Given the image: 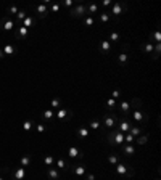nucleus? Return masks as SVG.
<instances>
[{
  "label": "nucleus",
  "instance_id": "58836bf2",
  "mask_svg": "<svg viewBox=\"0 0 161 180\" xmlns=\"http://www.w3.org/2000/svg\"><path fill=\"white\" fill-rule=\"evenodd\" d=\"M26 16H27V12L26 10H20V12L16 13V20L20 21V23H23V20H24Z\"/></svg>",
  "mask_w": 161,
  "mask_h": 180
},
{
  "label": "nucleus",
  "instance_id": "603ef678",
  "mask_svg": "<svg viewBox=\"0 0 161 180\" xmlns=\"http://www.w3.org/2000/svg\"><path fill=\"white\" fill-rule=\"evenodd\" d=\"M3 56H5V55H3V50H0V60H3Z\"/></svg>",
  "mask_w": 161,
  "mask_h": 180
},
{
  "label": "nucleus",
  "instance_id": "f257e3e1",
  "mask_svg": "<svg viewBox=\"0 0 161 180\" xmlns=\"http://www.w3.org/2000/svg\"><path fill=\"white\" fill-rule=\"evenodd\" d=\"M107 140H108V145L111 146H119L124 143V134L119 132L118 129H111L107 132Z\"/></svg>",
  "mask_w": 161,
  "mask_h": 180
},
{
  "label": "nucleus",
  "instance_id": "20e7f679",
  "mask_svg": "<svg viewBox=\"0 0 161 180\" xmlns=\"http://www.w3.org/2000/svg\"><path fill=\"white\" fill-rule=\"evenodd\" d=\"M69 16L71 18H84L87 16V10H86V5L81 3V5H76L73 10L69 12Z\"/></svg>",
  "mask_w": 161,
  "mask_h": 180
},
{
  "label": "nucleus",
  "instance_id": "423d86ee",
  "mask_svg": "<svg viewBox=\"0 0 161 180\" xmlns=\"http://www.w3.org/2000/svg\"><path fill=\"white\" fill-rule=\"evenodd\" d=\"M119 151H121L124 156H134V155H135V146H134V145L122 143V145H119Z\"/></svg>",
  "mask_w": 161,
  "mask_h": 180
},
{
  "label": "nucleus",
  "instance_id": "aec40b11",
  "mask_svg": "<svg viewBox=\"0 0 161 180\" xmlns=\"http://www.w3.org/2000/svg\"><path fill=\"white\" fill-rule=\"evenodd\" d=\"M34 23H36V16H32V15H31V16H26L24 20H23V23H21V24H23V27L29 29V27H32V26H34Z\"/></svg>",
  "mask_w": 161,
  "mask_h": 180
},
{
  "label": "nucleus",
  "instance_id": "a878e982",
  "mask_svg": "<svg viewBox=\"0 0 161 180\" xmlns=\"http://www.w3.org/2000/svg\"><path fill=\"white\" fill-rule=\"evenodd\" d=\"M31 163H32V158H31L29 155H24V156L20 159V164H21V167H24V169H26L27 166H29Z\"/></svg>",
  "mask_w": 161,
  "mask_h": 180
},
{
  "label": "nucleus",
  "instance_id": "ddd939ff",
  "mask_svg": "<svg viewBox=\"0 0 161 180\" xmlns=\"http://www.w3.org/2000/svg\"><path fill=\"white\" fill-rule=\"evenodd\" d=\"M89 134H90V130H89L87 126H81L78 130H76V135H78L79 140H86L89 137Z\"/></svg>",
  "mask_w": 161,
  "mask_h": 180
},
{
  "label": "nucleus",
  "instance_id": "8fccbe9b",
  "mask_svg": "<svg viewBox=\"0 0 161 180\" xmlns=\"http://www.w3.org/2000/svg\"><path fill=\"white\" fill-rule=\"evenodd\" d=\"M102 5H103V7H110V5H113V2H111V0H103Z\"/></svg>",
  "mask_w": 161,
  "mask_h": 180
},
{
  "label": "nucleus",
  "instance_id": "0eeeda50",
  "mask_svg": "<svg viewBox=\"0 0 161 180\" xmlns=\"http://www.w3.org/2000/svg\"><path fill=\"white\" fill-rule=\"evenodd\" d=\"M98 50H100L102 55H110V52H111V42H110L108 39L100 40V44H98Z\"/></svg>",
  "mask_w": 161,
  "mask_h": 180
},
{
  "label": "nucleus",
  "instance_id": "4be33fe9",
  "mask_svg": "<svg viewBox=\"0 0 161 180\" xmlns=\"http://www.w3.org/2000/svg\"><path fill=\"white\" fill-rule=\"evenodd\" d=\"M130 116H132V119H134L135 122H142V121H144V118H145V114H144L140 109H134Z\"/></svg>",
  "mask_w": 161,
  "mask_h": 180
},
{
  "label": "nucleus",
  "instance_id": "4c0bfd02",
  "mask_svg": "<svg viewBox=\"0 0 161 180\" xmlns=\"http://www.w3.org/2000/svg\"><path fill=\"white\" fill-rule=\"evenodd\" d=\"M153 48H155V45L151 44V42H148V44H145V47H144V53H147V55L153 53Z\"/></svg>",
  "mask_w": 161,
  "mask_h": 180
},
{
  "label": "nucleus",
  "instance_id": "bb28decb",
  "mask_svg": "<svg viewBox=\"0 0 161 180\" xmlns=\"http://www.w3.org/2000/svg\"><path fill=\"white\" fill-rule=\"evenodd\" d=\"M147 141H148V135L145 134V135H139V137H135L134 143H135V145H139V146H142V145H145Z\"/></svg>",
  "mask_w": 161,
  "mask_h": 180
},
{
  "label": "nucleus",
  "instance_id": "1a4fd4ad",
  "mask_svg": "<svg viewBox=\"0 0 161 180\" xmlns=\"http://www.w3.org/2000/svg\"><path fill=\"white\" fill-rule=\"evenodd\" d=\"M119 111H121V116L122 118H127V116H130V103L129 101H121L119 103Z\"/></svg>",
  "mask_w": 161,
  "mask_h": 180
},
{
  "label": "nucleus",
  "instance_id": "2eb2a0df",
  "mask_svg": "<svg viewBox=\"0 0 161 180\" xmlns=\"http://www.w3.org/2000/svg\"><path fill=\"white\" fill-rule=\"evenodd\" d=\"M55 167L58 169V170H69L71 164H68L63 158H58V159H55Z\"/></svg>",
  "mask_w": 161,
  "mask_h": 180
},
{
  "label": "nucleus",
  "instance_id": "a19ab883",
  "mask_svg": "<svg viewBox=\"0 0 161 180\" xmlns=\"http://www.w3.org/2000/svg\"><path fill=\"white\" fill-rule=\"evenodd\" d=\"M134 140H135V137H132L129 132H127V134H124V141H126L127 145H134Z\"/></svg>",
  "mask_w": 161,
  "mask_h": 180
},
{
  "label": "nucleus",
  "instance_id": "9d476101",
  "mask_svg": "<svg viewBox=\"0 0 161 180\" xmlns=\"http://www.w3.org/2000/svg\"><path fill=\"white\" fill-rule=\"evenodd\" d=\"M55 116L58 118L60 121H69L71 116H73V113L68 111V109H64V108H60L58 111H56V114H55Z\"/></svg>",
  "mask_w": 161,
  "mask_h": 180
},
{
  "label": "nucleus",
  "instance_id": "864d4df0",
  "mask_svg": "<svg viewBox=\"0 0 161 180\" xmlns=\"http://www.w3.org/2000/svg\"><path fill=\"white\" fill-rule=\"evenodd\" d=\"M0 174H2V167H0Z\"/></svg>",
  "mask_w": 161,
  "mask_h": 180
},
{
  "label": "nucleus",
  "instance_id": "412c9836",
  "mask_svg": "<svg viewBox=\"0 0 161 180\" xmlns=\"http://www.w3.org/2000/svg\"><path fill=\"white\" fill-rule=\"evenodd\" d=\"M13 27H15V23L7 16L5 20H3V23H2V29H3V31H13Z\"/></svg>",
  "mask_w": 161,
  "mask_h": 180
},
{
  "label": "nucleus",
  "instance_id": "c85d7f7f",
  "mask_svg": "<svg viewBox=\"0 0 161 180\" xmlns=\"http://www.w3.org/2000/svg\"><path fill=\"white\" fill-rule=\"evenodd\" d=\"M98 20H100V23H108V21L111 20L110 12H102V13H98Z\"/></svg>",
  "mask_w": 161,
  "mask_h": 180
},
{
  "label": "nucleus",
  "instance_id": "9b49d317",
  "mask_svg": "<svg viewBox=\"0 0 161 180\" xmlns=\"http://www.w3.org/2000/svg\"><path fill=\"white\" fill-rule=\"evenodd\" d=\"M129 167H130V164H126V163H118V164L115 166V170H116V174H118V175H127Z\"/></svg>",
  "mask_w": 161,
  "mask_h": 180
},
{
  "label": "nucleus",
  "instance_id": "b1692460",
  "mask_svg": "<svg viewBox=\"0 0 161 180\" xmlns=\"http://www.w3.org/2000/svg\"><path fill=\"white\" fill-rule=\"evenodd\" d=\"M119 159H121V156H119L118 153H111V155L108 156V163H110L113 167H115V166L119 163Z\"/></svg>",
  "mask_w": 161,
  "mask_h": 180
},
{
  "label": "nucleus",
  "instance_id": "6e6552de",
  "mask_svg": "<svg viewBox=\"0 0 161 180\" xmlns=\"http://www.w3.org/2000/svg\"><path fill=\"white\" fill-rule=\"evenodd\" d=\"M34 10H36V13H37V16H39V18H45L47 15H49V5L39 3V5L34 7Z\"/></svg>",
  "mask_w": 161,
  "mask_h": 180
},
{
  "label": "nucleus",
  "instance_id": "cd10ccee",
  "mask_svg": "<svg viewBox=\"0 0 161 180\" xmlns=\"http://www.w3.org/2000/svg\"><path fill=\"white\" fill-rule=\"evenodd\" d=\"M130 103V108H134V109H140L142 108V105H144V103H142V98H132V101H129Z\"/></svg>",
  "mask_w": 161,
  "mask_h": 180
},
{
  "label": "nucleus",
  "instance_id": "6ab92c4d",
  "mask_svg": "<svg viewBox=\"0 0 161 180\" xmlns=\"http://www.w3.org/2000/svg\"><path fill=\"white\" fill-rule=\"evenodd\" d=\"M27 35H29V29L20 26V27H18V31H16V34H15V39H26Z\"/></svg>",
  "mask_w": 161,
  "mask_h": 180
},
{
  "label": "nucleus",
  "instance_id": "2f4dec72",
  "mask_svg": "<svg viewBox=\"0 0 161 180\" xmlns=\"http://www.w3.org/2000/svg\"><path fill=\"white\" fill-rule=\"evenodd\" d=\"M153 40V42H156V44H159V40H161V34H159V31L158 29H155L153 32L150 34V42Z\"/></svg>",
  "mask_w": 161,
  "mask_h": 180
},
{
  "label": "nucleus",
  "instance_id": "5fc2aeb1",
  "mask_svg": "<svg viewBox=\"0 0 161 180\" xmlns=\"http://www.w3.org/2000/svg\"><path fill=\"white\" fill-rule=\"evenodd\" d=\"M0 180H5V178H2V177H0Z\"/></svg>",
  "mask_w": 161,
  "mask_h": 180
},
{
  "label": "nucleus",
  "instance_id": "c03bdc74",
  "mask_svg": "<svg viewBox=\"0 0 161 180\" xmlns=\"http://www.w3.org/2000/svg\"><path fill=\"white\" fill-rule=\"evenodd\" d=\"M110 42H118L119 40V32H116V31H113L111 34H110V39H108Z\"/></svg>",
  "mask_w": 161,
  "mask_h": 180
},
{
  "label": "nucleus",
  "instance_id": "ea45409f",
  "mask_svg": "<svg viewBox=\"0 0 161 180\" xmlns=\"http://www.w3.org/2000/svg\"><path fill=\"white\" fill-rule=\"evenodd\" d=\"M93 18L92 16H84V26H87V27H92L93 26Z\"/></svg>",
  "mask_w": 161,
  "mask_h": 180
},
{
  "label": "nucleus",
  "instance_id": "f704fd0d",
  "mask_svg": "<svg viewBox=\"0 0 161 180\" xmlns=\"http://www.w3.org/2000/svg\"><path fill=\"white\" fill-rule=\"evenodd\" d=\"M116 100L115 98H108L107 100V108H108V111H115V108H116Z\"/></svg>",
  "mask_w": 161,
  "mask_h": 180
},
{
  "label": "nucleus",
  "instance_id": "3c124183",
  "mask_svg": "<svg viewBox=\"0 0 161 180\" xmlns=\"http://www.w3.org/2000/svg\"><path fill=\"white\" fill-rule=\"evenodd\" d=\"M86 180H95V175H93V174H87Z\"/></svg>",
  "mask_w": 161,
  "mask_h": 180
},
{
  "label": "nucleus",
  "instance_id": "f8f14e48",
  "mask_svg": "<svg viewBox=\"0 0 161 180\" xmlns=\"http://www.w3.org/2000/svg\"><path fill=\"white\" fill-rule=\"evenodd\" d=\"M71 172H73L74 175H78V177H82V175H86V172H87V167L84 166V164L71 166Z\"/></svg>",
  "mask_w": 161,
  "mask_h": 180
},
{
  "label": "nucleus",
  "instance_id": "f3484780",
  "mask_svg": "<svg viewBox=\"0 0 161 180\" xmlns=\"http://www.w3.org/2000/svg\"><path fill=\"white\" fill-rule=\"evenodd\" d=\"M86 10H87V16H92V15L98 13L100 5H98V3H87V5H86Z\"/></svg>",
  "mask_w": 161,
  "mask_h": 180
},
{
  "label": "nucleus",
  "instance_id": "393cba45",
  "mask_svg": "<svg viewBox=\"0 0 161 180\" xmlns=\"http://www.w3.org/2000/svg\"><path fill=\"white\" fill-rule=\"evenodd\" d=\"M87 127H89V129H93V130H100L102 121H100V119H90V122H89Z\"/></svg>",
  "mask_w": 161,
  "mask_h": 180
},
{
  "label": "nucleus",
  "instance_id": "c9c22d12",
  "mask_svg": "<svg viewBox=\"0 0 161 180\" xmlns=\"http://www.w3.org/2000/svg\"><path fill=\"white\" fill-rule=\"evenodd\" d=\"M32 127H34V122H32V121H24V122H23V130H24V132L32 130Z\"/></svg>",
  "mask_w": 161,
  "mask_h": 180
},
{
  "label": "nucleus",
  "instance_id": "a211bd4d",
  "mask_svg": "<svg viewBox=\"0 0 161 180\" xmlns=\"http://www.w3.org/2000/svg\"><path fill=\"white\" fill-rule=\"evenodd\" d=\"M26 177V169L24 167H16L13 172V180H23Z\"/></svg>",
  "mask_w": 161,
  "mask_h": 180
},
{
  "label": "nucleus",
  "instance_id": "4468645a",
  "mask_svg": "<svg viewBox=\"0 0 161 180\" xmlns=\"http://www.w3.org/2000/svg\"><path fill=\"white\" fill-rule=\"evenodd\" d=\"M68 156L71 158V159H84V153L82 151H79L76 146H69V150H68Z\"/></svg>",
  "mask_w": 161,
  "mask_h": 180
},
{
  "label": "nucleus",
  "instance_id": "7c9ffc66",
  "mask_svg": "<svg viewBox=\"0 0 161 180\" xmlns=\"http://www.w3.org/2000/svg\"><path fill=\"white\" fill-rule=\"evenodd\" d=\"M44 164H45L47 167H53V164H55V158H53L52 155L44 156Z\"/></svg>",
  "mask_w": 161,
  "mask_h": 180
},
{
  "label": "nucleus",
  "instance_id": "79ce46f5",
  "mask_svg": "<svg viewBox=\"0 0 161 180\" xmlns=\"http://www.w3.org/2000/svg\"><path fill=\"white\" fill-rule=\"evenodd\" d=\"M50 106H52V108H58V109H60V108H61V100H60V98H53V100L50 101Z\"/></svg>",
  "mask_w": 161,
  "mask_h": 180
},
{
  "label": "nucleus",
  "instance_id": "de8ad7c7",
  "mask_svg": "<svg viewBox=\"0 0 161 180\" xmlns=\"http://www.w3.org/2000/svg\"><path fill=\"white\" fill-rule=\"evenodd\" d=\"M119 97H121V90H119V89H116V90L111 92V98L116 100V98H119Z\"/></svg>",
  "mask_w": 161,
  "mask_h": 180
},
{
  "label": "nucleus",
  "instance_id": "39448f33",
  "mask_svg": "<svg viewBox=\"0 0 161 180\" xmlns=\"http://www.w3.org/2000/svg\"><path fill=\"white\" fill-rule=\"evenodd\" d=\"M118 121H119V124H118V130H119V132H122V134H127L129 129H130V122H129V119H127V118H122V116L119 114Z\"/></svg>",
  "mask_w": 161,
  "mask_h": 180
},
{
  "label": "nucleus",
  "instance_id": "72a5a7b5",
  "mask_svg": "<svg viewBox=\"0 0 161 180\" xmlns=\"http://www.w3.org/2000/svg\"><path fill=\"white\" fill-rule=\"evenodd\" d=\"M15 53H16V48H15L13 45L8 44V45L3 47V55H15Z\"/></svg>",
  "mask_w": 161,
  "mask_h": 180
},
{
  "label": "nucleus",
  "instance_id": "dca6fc26",
  "mask_svg": "<svg viewBox=\"0 0 161 180\" xmlns=\"http://www.w3.org/2000/svg\"><path fill=\"white\" fill-rule=\"evenodd\" d=\"M60 170L56 167H49L47 169V177H49V180H60Z\"/></svg>",
  "mask_w": 161,
  "mask_h": 180
},
{
  "label": "nucleus",
  "instance_id": "6e6d98bb",
  "mask_svg": "<svg viewBox=\"0 0 161 180\" xmlns=\"http://www.w3.org/2000/svg\"><path fill=\"white\" fill-rule=\"evenodd\" d=\"M156 180H159V178H156Z\"/></svg>",
  "mask_w": 161,
  "mask_h": 180
},
{
  "label": "nucleus",
  "instance_id": "5701e85b",
  "mask_svg": "<svg viewBox=\"0 0 161 180\" xmlns=\"http://www.w3.org/2000/svg\"><path fill=\"white\" fill-rule=\"evenodd\" d=\"M127 60H129L127 52H121L119 56H118V64H119V66H126V64H127Z\"/></svg>",
  "mask_w": 161,
  "mask_h": 180
},
{
  "label": "nucleus",
  "instance_id": "37998d69",
  "mask_svg": "<svg viewBox=\"0 0 161 180\" xmlns=\"http://www.w3.org/2000/svg\"><path fill=\"white\" fill-rule=\"evenodd\" d=\"M159 52H161V44H156V45H155V48H153V60H158Z\"/></svg>",
  "mask_w": 161,
  "mask_h": 180
},
{
  "label": "nucleus",
  "instance_id": "09e8293b",
  "mask_svg": "<svg viewBox=\"0 0 161 180\" xmlns=\"http://www.w3.org/2000/svg\"><path fill=\"white\" fill-rule=\"evenodd\" d=\"M61 5H64V7H73L74 5V2L73 0H64V2H60Z\"/></svg>",
  "mask_w": 161,
  "mask_h": 180
},
{
  "label": "nucleus",
  "instance_id": "c756f323",
  "mask_svg": "<svg viewBox=\"0 0 161 180\" xmlns=\"http://www.w3.org/2000/svg\"><path fill=\"white\" fill-rule=\"evenodd\" d=\"M129 134H130L132 137H139V135H142V129H140L139 126H130Z\"/></svg>",
  "mask_w": 161,
  "mask_h": 180
},
{
  "label": "nucleus",
  "instance_id": "473e14b6",
  "mask_svg": "<svg viewBox=\"0 0 161 180\" xmlns=\"http://www.w3.org/2000/svg\"><path fill=\"white\" fill-rule=\"evenodd\" d=\"M42 118H44V121H50V119L55 118V113H53L52 109H45V111L42 113Z\"/></svg>",
  "mask_w": 161,
  "mask_h": 180
},
{
  "label": "nucleus",
  "instance_id": "f03ea898",
  "mask_svg": "<svg viewBox=\"0 0 161 180\" xmlns=\"http://www.w3.org/2000/svg\"><path fill=\"white\" fill-rule=\"evenodd\" d=\"M118 118H119V114H116L115 111H110V113H107V114H103V116H102V121H103V126H105V129H107V130L115 129V127H116V122H118Z\"/></svg>",
  "mask_w": 161,
  "mask_h": 180
},
{
  "label": "nucleus",
  "instance_id": "e433bc0d",
  "mask_svg": "<svg viewBox=\"0 0 161 180\" xmlns=\"http://www.w3.org/2000/svg\"><path fill=\"white\" fill-rule=\"evenodd\" d=\"M60 8H61V3H50L49 13H56V12H60Z\"/></svg>",
  "mask_w": 161,
  "mask_h": 180
},
{
  "label": "nucleus",
  "instance_id": "49530a36",
  "mask_svg": "<svg viewBox=\"0 0 161 180\" xmlns=\"http://www.w3.org/2000/svg\"><path fill=\"white\" fill-rule=\"evenodd\" d=\"M7 12H8V15H16L18 12H20V8L18 7H10V8H7Z\"/></svg>",
  "mask_w": 161,
  "mask_h": 180
},
{
  "label": "nucleus",
  "instance_id": "a18cd8bd",
  "mask_svg": "<svg viewBox=\"0 0 161 180\" xmlns=\"http://www.w3.org/2000/svg\"><path fill=\"white\" fill-rule=\"evenodd\" d=\"M39 134H44V132L47 130V127H45V124H36V127H34Z\"/></svg>",
  "mask_w": 161,
  "mask_h": 180
},
{
  "label": "nucleus",
  "instance_id": "7ed1b4c3",
  "mask_svg": "<svg viewBox=\"0 0 161 180\" xmlns=\"http://www.w3.org/2000/svg\"><path fill=\"white\" fill-rule=\"evenodd\" d=\"M126 10H127V5L124 2H115V3L111 5L110 15H111V18L113 16H121L122 13H126Z\"/></svg>",
  "mask_w": 161,
  "mask_h": 180
}]
</instances>
